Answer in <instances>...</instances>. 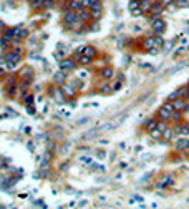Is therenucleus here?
Segmentation results:
<instances>
[{
  "label": "nucleus",
  "mask_w": 189,
  "mask_h": 209,
  "mask_svg": "<svg viewBox=\"0 0 189 209\" xmlns=\"http://www.w3.org/2000/svg\"><path fill=\"white\" fill-rule=\"evenodd\" d=\"M151 28H153V32L156 35H159L166 30V22L159 17H151Z\"/></svg>",
  "instance_id": "1"
},
{
  "label": "nucleus",
  "mask_w": 189,
  "mask_h": 209,
  "mask_svg": "<svg viewBox=\"0 0 189 209\" xmlns=\"http://www.w3.org/2000/svg\"><path fill=\"white\" fill-rule=\"evenodd\" d=\"M172 111H174V106H172V103L169 101V103H166V105H164L161 110H159V118H161V120L169 121V120H171V114H172Z\"/></svg>",
  "instance_id": "2"
},
{
  "label": "nucleus",
  "mask_w": 189,
  "mask_h": 209,
  "mask_svg": "<svg viewBox=\"0 0 189 209\" xmlns=\"http://www.w3.org/2000/svg\"><path fill=\"white\" fill-rule=\"evenodd\" d=\"M5 61L9 65H12V68H15V65L20 61V52H17V50H14V52H9L5 55Z\"/></svg>",
  "instance_id": "3"
},
{
  "label": "nucleus",
  "mask_w": 189,
  "mask_h": 209,
  "mask_svg": "<svg viewBox=\"0 0 189 209\" xmlns=\"http://www.w3.org/2000/svg\"><path fill=\"white\" fill-rule=\"evenodd\" d=\"M58 67H60V70H63V72H70V70L75 68V60L73 58H63L58 63Z\"/></svg>",
  "instance_id": "4"
},
{
  "label": "nucleus",
  "mask_w": 189,
  "mask_h": 209,
  "mask_svg": "<svg viewBox=\"0 0 189 209\" xmlns=\"http://www.w3.org/2000/svg\"><path fill=\"white\" fill-rule=\"evenodd\" d=\"M172 131L178 133L179 136H187V134H189V125H187V123H178Z\"/></svg>",
  "instance_id": "5"
},
{
  "label": "nucleus",
  "mask_w": 189,
  "mask_h": 209,
  "mask_svg": "<svg viewBox=\"0 0 189 209\" xmlns=\"http://www.w3.org/2000/svg\"><path fill=\"white\" fill-rule=\"evenodd\" d=\"M76 20H78V15H76V12H73V10H70V12H68V14H67V15H65V25H67V27H70V28H71V25H73V23H75V22H76Z\"/></svg>",
  "instance_id": "6"
},
{
  "label": "nucleus",
  "mask_w": 189,
  "mask_h": 209,
  "mask_svg": "<svg viewBox=\"0 0 189 209\" xmlns=\"http://www.w3.org/2000/svg\"><path fill=\"white\" fill-rule=\"evenodd\" d=\"M172 103V106H174V110H178V111H183L184 108H186V105H187V101L184 100V98H176V100H172L171 101Z\"/></svg>",
  "instance_id": "7"
},
{
  "label": "nucleus",
  "mask_w": 189,
  "mask_h": 209,
  "mask_svg": "<svg viewBox=\"0 0 189 209\" xmlns=\"http://www.w3.org/2000/svg\"><path fill=\"white\" fill-rule=\"evenodd\" d=\"M176 149H178V151L189 149V139L187 138H179L178 141H176Z\"/></svg>",
  "instance_id": "8"
},
{
  "label": "nucleus",
  "mask_w": 189,
  "mask_h": 209,
  "mask_svg": "<svg viewBox=\"0 0 189 209\" xmlns=\"http://www.w3.org/2000/svg\"><path fill=\"white\" fill-rule=\"evenodd\" d=\"M163 9H164L163 3H153V5H151V17H159Z\"/></svg>",
  "instance_id": "9"
},
{
  "label": "nucleus",
  "mask_w": 189,
  "mask_h": 209,
  "mask_svg": "<svg viewBox=\"0 0 189 209\" xmlns=\"http://www.w3.org/2000/svg\"><path fill=\"white\" fill-rule=\"evenodd\" d=\"M65 80H67V75H65V72H63V70H61V72H56L55 75H53V81H55L56 85L65 83Z\"/></svg>",
  "instance_id": "10"
},
{
  "label": "nucleus",
  "mask_w": 189,
  "mask_h": 209,
  "mask_svg": "<svg viewBox=\"0 0 189 209\" xmlns=\"http://www.w3.org/2000/svg\"><path fill=\"white\" fill-rule=\"evenodd\" d=\"M100 76H101V78H105V80L113 78V76H114V70H113V68H105V70H101V72H100Z\"/></svg>",
  "instance_id": "11"
},
{
  "label": "nucleus",
  "mask_w": 189,
  "mask_h": 209,
  "mask_svg": "<svg viewBox=\"0 0 189 209\" xmlns=\"http://www.w3.org/2000/svg\"><path fill=\"white\" fill-rule=\"evenodd\" d=\"M52 95H53V98H55L56 101H61V103L65 101V95H63V91H61L60 88H53L52 90Z\"/></svg>",
  "instance_id": "12"
},
{
  "label": "nucleus",
  "mask_w": 189,
  "mask_h": 209,
  "mask_svg": "<svg viewBox=\"0 0 189 209\" xmlns=\"http://www.w3.org/2000/svg\"><path fill=\"white\" fill-rule=\"evenodd\" d=\"M81 53H83L85 56H88V58H94V56H96V50H94L93 47H85L83 50H81Z\"/></svg>",
  "instance_id": "13"
},
{
  "label": "nucleus",
  "mask_w": 189,
  "mask_h": 209,
  "mask_svg": "<svg viewBox=\"0 0 189 209\" xmlns=\"http://www.w3.org/2000/svg\"><path fill=\"white\" fill-rule=\"evenodd\" d=\"M71 148H73V143H71V141H68V143H65V145L61 146L58 153L61 154V156H67V154L70 153V149H71Z\"/></svg>",
  "instance_id": "14"
},
{
  "label": "nucleus",
  "mask_w": 189,
  "mask_h": 209,
  "mask_svg": "<svg viewBox=\"0 0 189 209\" xmlns=\"http://www.w3.org/2000/svg\"><path fill=\"white\" fill-rule=\"evenodd\" d=\"M70 9H71L73 12H80V10H83L85 7H83V3H81L80 0H73V2L70 3Z\"/></svg>",
  "instance_id": "15"
},
{
  "label": "nucleus",
  "mask_w": 189,
  "mask_h": 209,
  "mask_svg": "<svg viewBox=\"0 0 189 209\" xmlns=\"http://www.w3.org/2000/svg\"><path fill=\"white\" fill-rule=\"evenodd\" d=\"M20 76L25 80H32L33 78V72H32V68H23L22 72H20Z\"/></svg>",
  "instance_id": "16"
},
{
  "label": "nucleus",
  "mask_w": 189,
  "mask_h": 209,
  "mask_svg": "<svg viewBox=\"0 0 189 209\" xmlns=\"http://www.w3.org/2000/svg\"><path fill=\"white\" fill-rule=\"evenodd\" d=\"M90 17H93L94 20H100V17H101V5L100 7H91V14H90Z\"/></svg>",
  "instance_id": "17"
},
{
  "label": "nucleus",
  "mask_w": 189,
  "mask_h": 209,
  "mask_svg": "<svg viewBox=\"0 0 189 209\" xmlns=\"http://www.w3.org/2000/svg\"><path fill=\"white\" fill-rule=\"evenodd\" d=\"M76 15H78V20H81V22H88V20H90V14H88V12H85V9L76 12Z\"/></svg>",
  "instance_id": "18"
},
{
  "label": "nucleus",
  "mask_w": 189,
  "mask_h": 209,
  "mask_svg": "<svg viewBox=\"0 0 189 209\" xmlns=\"http://www.w3.org/2000/svg\"><path fill=\"white\" fill-rule=\"evenodd\" d=\"M113 91V85H101L100 87V93L101 95H108V93Z\"/></svg>",
  "instance_id": "19"
},
{
  "label": "nucleus",
  "mask_w": 189,
  "mask_h": 209,
  "mask_svg": "<svg viewBox=\"0 0 189 209\" xmlns=\"http://www.w3.org/2000/svg\"><path fill=\"white\" fill-rule=\"evenodd\" d=\"M145 126H146V130H148V131H153V130L156 128V126H158V123H156L154 120H148Z\"/></svg>",
  "instance_id": "20"
},
{
  "label": "nucleus",
  "mask_w": 189,
  "mask_h": 209,
  "mask_svg": "<svg viewBox=\"0 0 189 209\" xmlns=\"http://www.w3.org/2000/svg\"><path fill=\"white\" fill-rule=\"evenodd\" d=\"M138 2L143 3V5H141V10H143V12L151 10V2H149V0H138Z\"/></svg>",
  "instance_id": "21"
},
{
  "label": "nucleus",
  "mask_w": 189,
  "mask_h": 209,
  "mask_svg": "<svg viewBox=\"0 0 189 209\" xmlns=\"http://www.w3.org/2000/svg\"><path fill=\"white\" fill-rule=\"evenodd\" d=\"M156 128H158V130L163 133V131H164V130H168L169 126H168V121H166V120H161V121L158 123V126H156Z\"/></svg>",
  "instance_id": "22"
},
{
  "label": "nucleus",
  "mask_w": 189,
  "mask_h": 209,
  "mask_svg": "<svg viewBox=\"0 0 189 209\" xmlns=\"http://www.w3.org/2000/svg\"><path fill=\"white\" fill-rule=\"evenodd\" d=\"M153 38H154V45H156V47H158V48H161L163 45H164V40H163V38H161V37H159V35L153 37Z\"/></svg>",
  "instance_id": "23"
},
{
  "label": "nucleus",
  "mask_w": 189,
  "mask_h": 209,
  "mask_svg": "<svg viewBox=\"0 0 189 209\" xmlns=\"http://www.w3.org/2000/svg\"><path fill=\"white\" fill-rule=\"evenodd\" d=\"M80 161H81V163H85V164H88V166H90V164H93V158H91V156H81V158H80Z\"/></svg>",
  "instance_id": "24"
},
{
  "label": "nucleus",
  "mask_w": 189,
  "mask_h": 209,
  "mask_svg": "<svg viewBox=\"0 0 189 209\" xmlns=\"http://www.w3.org/2000/svg\"><path fill=\"white\" fill-rule=\"evenodd\" d=\"M187 93H189V88H187V87H183V88L178 90V95H179L181 98H184V96L187 95Z\"/></svg>",
  "instance_id": "25"
},
{
  "label": "nucleus",
  "mask_w": 189,
  "mask_h": 209,
  "mask_svg": "<svg viewBox=\"0 0 189 209\" xmlns=\"http://www.w3.org/2000/svg\"><path fill=\"white\" fill-rule=\"evenodd\" d=\"M131 14H133V17H139V15H143L141 7H136V9H133V10H131Z\"/></svg>",
  "instance_id": "26"
},
{
  "label": "nucleus",
  "mask_w": 189,
  "mask_h": 209,
  "mask_svg": "<svg viewBox=\"0 0 189 209\" xmlns=\"http://www.w3.org/2000/svg\"><path fill=\"white\" fill-rule=\"evenodd\" d=\"M163 136L166 138V139H171V136H172V130H171V128L164 130V131H163Z\"/></svg>",
  "instance_id": "27"
},
{
  "label": "nucleus",
  "mask_w": 189,
  "mask_h": 209,
  "mask_svg": "<svg viewBox=\"0 0 189 209\" xmlns=\"http://www.w3.org/2000/svg\"><path fill=\"white\" fill-rule=\"evenodd\" d=\"M63 90H65V93H67V95H75V90L70 88L68 85H63Z\"/></svg>",
  "instance_id": "28"
},
{
  "label": "nucleus",
  "mask_w": 189,
  "mask_h": 209,
  "mask_svg": "<svg viewBox=\"0 0 189 209\" xmlns=\"http://www.w3.org/2000/svg\"><path fill=\"white\" fill-rule=\"evenodd\" d=\"M90 121H91V118L86 116V118H81V120H78L76 125H78V126H80V125H86V123H90Z\"/></svg>",
  "instance_id": "29"
},
{
  "label": "nucleus",
  "mask_w": 189,
  "mask_h": 209,
  "mask_svg": "<svg viewBox=\"0 0 189 209\" xmlns=\"http://www.w3.org/2000/svg\"><path fill=\"white\" fill-rule=\"evenodd\" d=\"M176 3H178V7H187L189 0H174Z\"/></svg>",
  "instance_id": "30"
},
{
  "label": "nucleus",
  "mask_w": 189,
  "mask_h": 209,
  "mask_svg": "<svg viewBox=\"0 0 189 209\" xmlns=\"http://www.w3.org/2000/svg\"><path fill=\"white\" fill-rule=\"evenodd\" d=\"M101 5V0H90V9L91 7H100Z\"/></svg>",
  "instance_id": "31"
},
{
  "label": "nucleus",
  "mask_w": 189,
  "mask_h": 209,
  "mask_svg": "<svg viewBox=\"0 0 189 209\" xmlns=\"http://www.w3.org/2000/svg\"><path fill=\"white\" fill-rule=\"evenodd\" d=\"M136 7H139V2H138V0H131V2H129V10L136 9Z\"/></svg>",
  "instance_id": "32"
},
{
  "label": "nucleus",
  "mask_w": 189,
  "mask_h": 209,
  "mask_svg": "<svg viewBox=\"0 0 189 209\" xmlns=\"http://www.w3.org/2000/svg\"><path fill=\"white\" fill-rule=\"evenodd\" d=\"M27 113H28V114H35V106L27 105Z\"/></svg>",
  "instance_id": "33"
},
{
  "label": "nucleus",
  "mask_w": 189,
  "mask_h": 209,
  "mask_svg": "<svg viewBox=\"0 0 189 209\" xmlns=\"http://www.w3.org/2000/svg\"><path fill=\"white\" fill-rule=\"evenodd\" d=\"M163 47H164V50H166V52H169L171 50V48H172V42H164V45H163Z\"/></svg>",
  "instance_id": "34"
},
{
  "label": "nucleus",
  "mask_w": 189,
  "mask_h": 209,
  "mask_svg": "<svg viewBox=\"0 0 189 209\" xmlns=\"http://www.w3.org/2000/svg\"><path fill=\"white\" fill-rule=\"evenodd\" d=\"M163 5L164 7H171V5H174V0H163Z\"/></svg>",
  "instance_id": "35"
},
{
  "label": "nucleus",
  "mask_w": 189,
  "mask_h": 209,
  "mask_svg": "<svg viewBox=\"0 0 189 209\" xmlns=\"http://www.w3.org/2000/svg\"><path fill=\"white\" fill-rule=\"evenodd\" d=\"M176 98H179V95H178V91H174V93H171L169 96H168V100L169 101H172V100H176Z\"/></svg>",
  "instance_id": "36"
},
{
  "label": "nucleus",
  "mask_w": 189,
  "mask_h": 209,
  "mask_svg": "<svg viewBox=\"0 0 189 209\" xmlns=\"http://www.w3.org/2000/svg\"><path fill=\"white\" fill-rule=\"evenodd\" d=\"M47 148H48V151H53V149L56 148V145H55V143H53V141H50V143H48V145H47Z\"/></svg>",
  "instance_id": "37"
},
{
  "label": "nucleus",
  "mask_w": 189,
  "mask_h": 209,
  "mask_svg": "<svg viewBox=\"0 0 189 209\" xmlns=\"http://www.w3.org/2000/svg\"><path fill=\"white\" fill-rule=\"evenodd\" d=\"M80 61H81V63H90V61H91V58H88V56H81V58H80Z\"/></svg>",
  "instance_id": "38"
},
{
  "label": "nucleus",
  "mask_w": 189,
  "mask_h": 209,
  "mask_svg": "<svg viewBox=\"0 0 189 209\" xmlns=\"http://www.w3.org/2000/svg\"><path fill=\"white\" fill-rule=\"evenodd\" d=\"M25 103H27V105H32V103H33V96H27Z\"/></svg>",
  "instance_id": "39"
},
{
  "label": "nucleus",
  "mask_w": 189,
  "mask_h": 209,
  "mask_svg": "<svg viewBox=\"0 0 189 209\" xmlns=\"http://www.w3.org/2000/svg\"><path fill=\"white\" fill-rule=\"evenodd\" d=\"M121 85H123V83H120V81H118V83H114V87H113V91H116V90H120V88H121Z\"/></svg>",
  "instance_id": "40"
},
{
  "label": "nucleus",
  "mask_w": 189,
  "mask_h": 209,
  "mask_svg": "<svg viewBox=\"0 0 189 209\" xmlns=\"http://www.w3.org/2000/svg\"><path fill=\"white\" fill-rule=\"evenodd\" d=\"M33 206H37V207H45V204L42 203V201H37V203L33 204Z\"/></svg>",
  "instance_id": "41"
},
{
  "label": "nucleus",
  "mask_w": 189,
  "mask_h": 209,
  "mask_svg": "<svg viewBox=\"0 0 189 209\" xmlns=\"http://www.w3.org/2000/svg\"><path fill=\"white\" fill-rule=\"evenodd\" d=\"M28 149H30V151H35V145H33V143H28Z\"/></svg>",
  "instance_id": "42"
},
{
  "label": "nucleus",
  "mask_w": 189,
  "mask_h": 209,
  "mask_svg": "<svg viewBox=\"0 0 189 209\" xmlns=\"http://www.w3.org/2000/svg\"><path fill=\"white\" fill-rule=\"evenodd\" d=\"M3 164V158H0V166H2Z\"/></svg>",
  "instance_id": "43"
},
{
  "label": "nucleus",
  "mask_w": 189,
  "mask_h": 209,
  "mask_svg": "<svg viewBox=\"0 0 189 209\" xmlns=\"http://www.w3.org/2000/svg\"><path fill=\"white\" fill-rule=\"evenodd\" d=\"M186 101H187V103H189V93H187V95H186Z\"/></svg>",
  "instance_id": "44"
}]
</instances>
